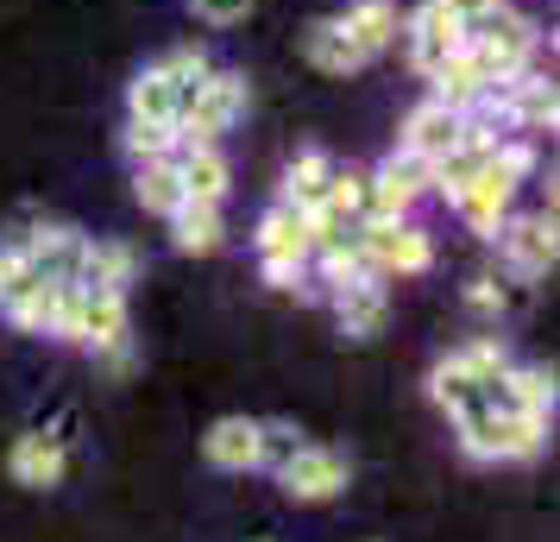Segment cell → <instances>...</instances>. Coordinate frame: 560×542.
I'll return each mask as SVG.
<instances>
[{
  "instance_id": "e0dca14e",
  "label": "cell",
  "mask_w": 560,
  "mask_h": 542,
  "mask_svg": "<svg viewBox=\"0 0 560 542\" xmlns=\"http://www.w3.org/2000/svg\"><path fill=\"white\" fill-rule=\"evenodd\" d=\"M560 102H555V82L548 77H510V132H555Z\"/></svg>"
},
{
  "instance_id": "3957f363",
  "label": "cell",
  "mask_w": 560,
  "mask_h": 542,
  "mask_svg": "<svg viewBox=\"0 0 560 542\" xmlns=\"http://www.w3.org/2000/svg\"><path fill=\"white\" fill-rule=\"evenodd\" d=\"M466 57H472V70L485 82H510L529 70L535 57V26L510 7V0H491L485 13L466 20Z\"/></svg>"
},
{
  "instance_id": "5bb4252c",
  "label": "cell",
  "mask_w": 560,
  "mask_h": 542,
  "mask_svg": "<svg viewBox=\"0 0 560 542\" xmlns=\"http://www.w3.org/2000/svg\"><path fill=\"white\" fill-rule=\"evenodd\" d=\"M171 164H177V183L189 203H221L228 196V158H221V146H177L171 152Z\"/></svg>"
},
{
  "instance_id": "30bf717a",
  "label": "cell",
  "mask_w": 560,
  "mask_h": 542,
  "mask_svg": "<svg viewBox=\"0 0 560 542\" xmlns=\"http://www.w3.org/2000/svg\"><path fill=\"white\" fill-rule=\"evenodd\" d=\"M459 45H466L459 13H447V0H422V7H416V20H409V64H416L422 77H434Z\"/></svg>"
},
{
  "instance_id": "7402d4cb",
  "label": "cell",
  "mask_w": 560,
  "mask_h": 542,
  "mask_svg": "<svg viewBox=\"0 0 560 542\" xmlns=\"http://www.w3.org/2000/svg\"><path fill=\"white\" fill-rule=\"evenodd\" d=\"M328 171H334V158L328 152H303L290 171H283V203L290 208H322V196H328Z\"/></svg>"
},
{
  "instance_id": "52a82bcc",
  "label": "cell",
  "mask_w": 560,
  "mask_h": 542,
  "mask_svg": "<svg viewBox=\"0 0 560 542\" xmlns=\"http://www.w3.org/2000/svg\"><path fill=\"white\" fill-rule=\"evenodd\" d=\"M429 189H434V164L397 146V152L372 171V189H365V221H397V215H409L416 196H429Z\"/></svg>"
},
{
  "instance_id": "8fae6325",
  "label": "cell",
  "mask_w": 560,
  "mask_h": 542,
  "mask_svg": "<svg viewBox=\"0 0 560 542\" xmlns=\"http://www.w3.org/2000/svg\"><path fill=\"white\" fill-rule=\"evenodd\" d=\"M202 454L221 473H253V466H265V423L258 416H221V423H208Z\"/></svg>"
},
{
  "instance_id": "5b68a950",
  "label": "cell",
  "mask_w": 560,
  "mask_h": 542,
  "mask_svg": "<svg viewBox=\"0 0 560 542\" xmlns=\"http://www.w3.org/2000/svg\"><path fill=\"white\" fill-rule=\"evenodd\" d=\"M258 258H265V285L271 290H296L303 265L315 258V233H308L303 208L278 203L265 221H258Z\"/></svg>"
},
{
  "instance_id": "603a6c76",
  "label": "cell",
  "mask_w": 560,
  "mask_h": 542,
  "mask_svg": "<svg viewBox=\"0 0 560 542\" xmlns=\"http://www.w3.org/2000/svg\"><path fill=\"white\" fill-rule=\"evenodd\" d=\"M429 82H434V102L459 107V114H466V107L479 102V89H485V77L472 70V57H466V45H459V51L447 57V64H441V70H434Z\"/></svg>"
},
{
  "instance_id": "8992f818",
  "label": "cell",
  "mask_w": 560,
  "mask_h": 542,
  "mask_svg": "<svg viewBox=\"0 0 560 542\" xmlns=\"http://www.w3.org/2000/svg\"><path fill=\"white\" fill-rule=\"evenodd\" d=\"M353 240H359V253L372 258L378 278H390V272H429L434 265V240L409 215H397V221H353Z\"/></svg>"
},
{
  "instance_id": "277c9868",
  "label": "cell",
  "mask_w": 560,
  "mask_h": 542,
  "mask_svg": "<svg viewBox=\"0 0 560 542\" xmlns=\"http://www.w3.org/2000/svg\"><path fill=\"white\" fill-rule=\"evenodd\" d=\"M240 114H246V77L240 70H208L177 114V146H221V132Z\"/></svg>"
},
{
  "instance_id": "ac0fdd59",
  "label": "cell",
  "mask_w": 560,
  "mask_h": 542,
  "mask_svg": "<svg viewBox=\"0 0 560 542\" xmlns=\"http://www.w3.org/2000/svg\"><path fill=\"white\" fill-rule=\"evenodd\" d=\"M384 285L378 278H359V285H340L334 290V315H340V335H353V341H372L384 328Z\"/></svg>"
},
{
  "instance_id": "f1b7e54d",
  "label": "cell",
  "mask_w": 560,
  "mask_h": 542,
  "mask_svg": "<svg viewBox=\"0 0 560 542\" xmlns=\"http://www.w3.org/2000/svg\"><path fill=\"white\" fill-rule=\"evenodd\" d=\"M296 448H303V441H296L290 423H265V461H271V466H278L283 454H296Z\"/></svg>"
},
{
  "instance_id": "9c48e42d",
  "label": "cell",
  "mask_w": 560,
  "mask_h": 542,
  "mask_svg": "<svg viewBox=\"0 0 560 542\" xmlns=\"http://www.w3.org/2000/svg\"><path fill=\"white\" fill-rule=\"evenodd\" d=\"M491 240L504 246L516 278H548V272H555V253H560L555 246V208H548V215H516V221L504 215V228L491 233Z\"/></svg>"
},
{
  "instance_id": "4316f807",
  "label": "cell",
  "mask_w": 560,
  "mask_h": 542,
  "mask_svg": "<svg viewBox=\"0 0 560 542\" xmlns=\"http://www.w3.org/2000/svg\"><path fill=\"white\" fill-rule=\"evenodd\" d=\"M127 152L139 158H171L177 152V127H152V120H127Z\"/></svg>"
},
{
  "instance_id": "9a60e30c",
  "label": "cell",
  "mask_w": 560,
  "mask_h": 542,
  "mask_svg": "<svg viewBox=\"0 0 560 542\" xmlns=\"http://www.w3.org/2000/svg\"><path fill=\"white\" fill-rule=\"evenodd\" d=\"M139 278V253L127 240H82V258H77V285H95V290H127Z\"/></svg>"
},
{
  "instance_id": "4fadbf2b",
  "label": "cell",
  "mask_w": 560,
  "mask_h": 542,
  "mask_svg": "<svg viewBox=\"0 0 560 542\" xmlns=\"http://www.w3.org/2000/svg\"><path fill=\"white\" fill-rule=\"evenodd\" d=\"M63 461H70V448H63L57 429H26V436L13 441V454H7L20 486H57L63 480Z\"/></svg>"
},
{
  "instance_id": "2e32d148",
  "label": "cell",
  "mask_w": 560,
  "mask_h": 542,
  "mask_svg": "<svg viewBox=\"0 0 560 542\" xmlns=\"http://www.w3.org/2000/svg\"><path fill=\"white\" fill-rule=\"evenodd\" d=\"M303 51H308V64H315V70H328V77H353V70H365V64H372V57L347 38L340 13H334V20H315V26L303 32Z\"/></svg>"
},
{
  "instance_id": "ba28073f",
  "label": "cell",
  "mask_w": 560,
  "mask_h": 542,
  "mask_svg": "<svg viewBox=\"0 0 560 542\" xmlns=\"http://www.w3.org/2000/svg\"><path fill=\"white\" fill-rule=\"evenodd\" d=\"M353 480V461L340 454V448H322V441H303L296 454H283L278 461V486L290 498H303V505H322V498H340Z\"/></svg>"
},
{
  "instance_id": "44dd1931",
  "label": "cell",
  "mask_w": 560,
  "mask_h": 542,
  "mask_svg": "<svg viewBox=\"0 0 560 542\" xmlns=\"http://www.w3.org/2000/svg\"><path fill=\"white\" fill-rule=\"evenodd\" d=\"M132 196L145 215H171L183 203V183H177V164L171 158H139L132 164Z\"/></svg>"
},
{
  "instance_id": "7c38bea8",
  "label": "cell",
  "mask_w": 560,
  "mask_h": 542,
  "mask_svg": "<svg viewBox=\"0 0 560 542\" xmlns=\"http://www.w3.org/2000/svg\"><path fill=\"white\" fill-rule=\"evenodd\" d=\"M459 132H466V114L429 95V102L404 120V152H416V158H429L434 164V158H447L459 146Z\"/></svg>"
},
{
  "instance_id": "1f68e13d",
  "label": "cell",
  "mask_w": 560,
  "mask_h": 542,
  "mask_svg": "<svg viewBox=\"0 0 560 542\" xmlns=\"http://www.w3.org/2000/svg\"><path fill=\"white\" fill-rule=\"evenodd\" d=\"M7 278H13V246H0V290H7Z\"/></svg>"
},
{
  "instance_id": "83f0119b",
  "label": "cell",
  "mask_w": 560,
  "mask_h": 542,
  "mask_svg": "<svg viewBox=\"0 0 560 542\" xmlns=\"http://www.w3.org/2000/svg\"><path fill=\"white\" fill-rule=\"evenodd\" d=\"M253 7H258V0H189V13L208 20V26H240Z\"/></svg>"
},
{
  "instance_id": "484cf974",
  "label": "cell",
  "mask_w": 560,
  "mask_h": 542,
  "mask_svg": "<svg viewBox=\"0 0 560 542\" xmlns=\"http://www.w3.org/2000/svg\"><path fill=\"white\" fill-rule=\"evenodd\" d=\"M454 360L466 366V372H472V385L485 391V385H491V379H498V372L510 366V354H504V347H498L491 335H479V341H466V347H454Z\"/></svg>"
},
{
  "instance_id": "7a4b0ae2",
  "label": "cell",
  "mask_w": 560,
  "mask_h": 542,
  "mask_svg": "<svg viewBox=\"0 0 560 542\" xmlns=\"http://www.w3.org/2000/svg\"><path fill=\"white\" fill-rule=\"evenodd\" d=\"M535 171V146L529 139H491V152L472 164V177L454 189V208H459V221L472 233H491L504 228V215H510V196H516V183Z\"/></svg>"
},
{
  "instance_id": "d6986e66",
  "label": "cell",
  "mask_w": 560,
  "mask_h": 542,
  "mask_svg": "<svg viewBox=\"0 0 560 542\" xmlns=\"http://www.w3.org/2000/svg\"><path fill=\"white\" fill-rule=\"evenodd\" d=\"M340 26H347V38H353L365 57H378L397 45V7L390 0H353L347 13H340Z\"/></svg>"
},
{
  "instance_id": "6da1fadb",
  "label": "cell",
  "mask_w": 560,
  "mask_h": 542,
  "mask_svg": "<svg viewBox=\"0 0 560 542\" xmlns=\"http://www.w3.org/2000/svg\"><path fill=\"white\" fill-rule=\"evenodd\" d=\"M454 423H459V448L479 454V461H529L548 441V416L510 404L498 385H485L466 411H454Z\"/></svg>"
},
{
  "instance_id": "f546056e",
  "label": "cell",
  "mask_w": 560,
  "mask_h": 542,
  "mask_svg": "<svg viewBox=\"0 0 560 542\" xmlns=\"http://www.w3.org/2000/svg\"><path fill=\"white\" fill-rule=\"evenodd\" d=\"M466 303H472V310H485V315H504V290L491 285V278H479V285L466 290Z\"/></svg>"
},
{
  "instance_id": "ffe728a7",
  "label": "cell",
  "mask_w": 560,
  "mask_h": 542,
  "mask_svg": "<svg viewBox=\"0 0 560 542\" xmlns=\"http://www.w3.org/2000/svg\"><path fill=\"white\" fill-rule=\"evenodd\" d=\"M164 221H171L177 253H214V246H221V203H189V196H183Z\"/></svg>"
},
{
  "instance_id": "4dcf8cb0",
  "label": "cell",
  "mask_w": 560,
  "mask_h": 542,
  "mask_svg": "<svg viewBox=\"0 0 560 542\" xmlns=\"http://www.w3.org/2000/svg\"><path fill=\"white\" fill-rule=\"evenodd\" d=\"M485 7H491V0H447V13H459V26H466L472 13H485Z\"/></svg>"
},
{
  "instance_id": "d4e9b609",
  "label": "cell",
  "mask_w": 560,
  "mask_h": 542,
  "mask_svg": "<svg viewBox=\"0 0 560 542\" xmlns=\"http://www.w3.org/2000/svg\"><path fill=\"white\" fill-rule=\"evenodd\" d=\"M429 397L441 411H466V404L479 397V385H472V372L447 354V360H434V372H429Z\"/></svg>"
},
{
  "instance_id": "cb8c5ba5",
  "label": "cell",
  "mask_w": 560,
  "mask_h": 542,
  "mask_svg": "<svg viewBox=\"0 0 560 542\" xmlns=\"http://www.w3.org/2000/svg\"><path fill=\"white\" fill-rule=\"evenodd\" d=\"M365 189H372V177H365V171H353V164H334L322 208H328V215H340V221H365Z\"/></svg>"
}]
</instances>
